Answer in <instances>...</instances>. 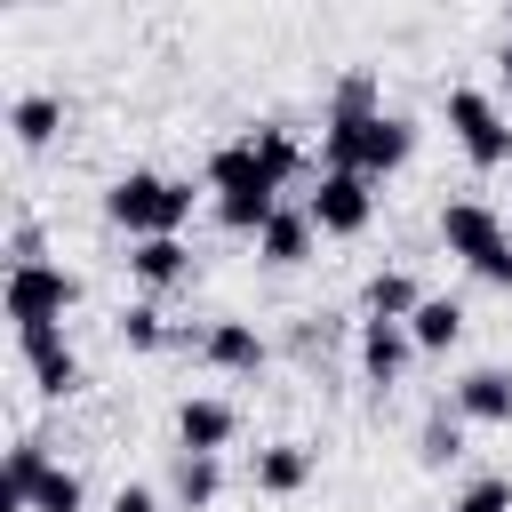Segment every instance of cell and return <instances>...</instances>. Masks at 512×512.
<instances>
[{"instance_id": "6da1fadb", "label": "cell", "mask_w": 512, "mask_h": 512, "mask_svg": "<svg viewBox=\"0 0 512 512\" xmlns=\"http://www.w3.org/2000/svg\"><path fill=\"white\" fill-rule=\"evenodd\" d=\"M208 200H216V224H224V232H248V240L288 208V200H280V176L256 160L248 136H232V144L208 152Z\"/></svg>"}, {"instance_id": "7a4b0ae2", "label": "cell", "mask_w": 512, "mask_h": 512, "mask_svg": "<svg viewBox=\"0 0 512 512\" xmlns=\"http://www.w3.org/2000/svg\"><path fill=\"white\" fill-rule=\"evenodd\" d=\"M416 160V128L400 112H368V120H320V168H344V176H400Z\"/></svg>"}, {"instance_id": "3957f363", "label": "cell", "mask_w": 512, "mask_h": 512, "mask_svg": "<svg viewBox=\"0 0 512 512\" xmlns=\"http://www.w3.org/2000/svg\"><path fill=\"white\" fill-rule=\"evenodd\" d=\"M104 216H112L128 240H184V224H192V184H184V176H160V168H128V176H112Z\"/></svg>"}, {"instance_id": "277c9868", "label": "cell", "mask_w": 512, "mask_h": 512, "mask_svg": "<svg viewBox=\"0 0 512 512\" xmlns=\"http://www.w3.org/2000/svg\"><path fill=\"white\" fill-rule=\"evenodd\" d=\"M440 112H448V136L464 144L472 168H512V120L496 112V96H480V88H448Z\"/></svg>"}, {"instance_id": "5b68a950", "label": "cell", "mask_w": 512, "mask_h": 512, "mask_svg": "<svg viewBox=\"0 0 512 512\" xmlns=\"http://www.w3.org/2000/svg\"><path fill=\"white\" fill-rule=\"evenodd\" d=\"M304 216H312L320 240H360L376 224V184L368 176H344V168H320V192L304 200Z\"/></svg>"}, {"instance_id": "8992f818", "label": "cell", "mask_w": 512, "mask_h": 512, "mask_svg": "<svg viewBox=\"0 0 512 512\" xmlns=\"http://www.w3.org/2000/svg\"><path fill=\"white\" fill-rule=\"evenodd\" d=\"M80 304V280L64 264H24L8 272V320L16 328H64V312Z\"/></svg>"}, {"instance_id": "52a82bcc", "label": "cell", "mask_w": 512, "mask_h": 512, "mask_svg": "<svg viewBox=\"0 0 512 512\" xmlns=\"http://www.w3.org/2000/svg\"><path fill=\"white\" fill-rule=\"evenodd\" d=\"M16 352H24L40 400H72V392H80V352H72L64 328H16Z\"/></svg>"}, {"instance_id": "ba28073f", "label": "cell", "mask_w": 512, "mask_h": 512, "mask_svg": "<svg viewBox=\"0 0 512 512\" xmlns=\"http://www.w3.org/2000/svg\"><path fill=\"white\" fill-rule=\"evenodd\" d=\"M440 240H448V256H464V272H472L488 248L512 240V224H504L488 200H448V208H440Z\"/></svg>"}, {"instance_id": "9c48e42d", "label": "cell", "mask_w": 512, "mask_h": 512, "mask_svg": "<svg viewBox=\"0 0 512 512\" xmlns=\"http://www.w3.org/2000/svg\"><path fill=\"white\" fill-rule=\"evenodd\" d=\"M232 432H240V408L216 400V392H192V400L176 408V448H192V456H224Z\"/></svg>"}, {"instance_id": "30bf717a", "label": "cell", "mask_w": 512, "mask_h": 512, "mask_svg": "<svg viewBox=\"0 0 512 512\" xmlns=\"http://www.w3.org/2000/svg\"><path fill=\"white\" fill-rule=\"evenodd\" d=\"M408 360H416L408 320H360V376H368V384H400Z\"/></svg>"}, {"instance_id": "8fae6325", "label": "cell", "mask_w": 512, "mask_h": 512, "mask_svg": "<svg viewBox=\"0 0 512 512\" xmlns=\"http://www.w3.org/2000/svg\"><path fill=\"white\" fill-rule=\"evenodd\" d=\"M448 408L464 424H512V368H464L456 392H448Z\"/></svg>"}, {"instance_id": "7c38bea8", "label": "cell", "mask_w": 512, "mask_h": 512, "mask_svg": "<svg viewBox=\"0 0 512 512\" xmlns=\"http://www.w3.org/2000/svg\"><path fill=\"white\" fill-rule=\"evenodd\" d=\"M200 360L224 368V376H256V368H264V336H256V320H208V328H200Z\"/></svg>"}, {"instance_id": "4fadbf2b", "label": "cell", "mask_w": 512, "mask_h": 512, "mask_svg": "<svg viewBox=\"0 0 512 512\" xmlns=\"http://www.w3.org/2000/svg\"><path fill=\"white\" fill-rule=\"evenodd\" d=\"M128 280L136 288H176V280H192V248L184 240H128Z\"/></svg>"}, {"instance_id": "5bb4252c", "label": "cell", "mask_w": 512, "mask_h": 512, "mask_svg": "<svg viewBox=\"0 0 512 512\" xmlns=\"http://www.w3.org/2000/svg\"><path fill=\"white\" fill-rule=\"evenodd\" d=\"M256 496H296L304 480H312V448L304 440H272V448H256Z\"/></svg>"}, {"instance_id": "9a60e30c", "label": "cell", "mask_w": 512, "mask_h": 512, "mask_svg": "<svg viewBox=\"0 0 512 512\" xmlns=\"http://www.w3.org/2000/svg\"><path fill=\"white\" fill-rule=\"evenodd\" d=\"M56 128H64V96H48V88H24V96L8 104V136H16L24 152L56 144Z\"/></svg>"}, {"instance_id": "2e32d148", "label": "cell", "mask_w": 512, "mask_h": 512, "mask_svg": "<svg viewBox=\"0 0 512 512\" xmlns=\"http://www.w3.org/2000/svg\"><path fill=\"white\" fill-rule=\"evenodd\" d=\"M312 240H320V232H312V216H304V208H280V216L256 232V256L288 272V264H304V256H312Z\"/></svg>"}, {"instance_id": "e0dca14e", "label": "cell", "mask_w": 512, "mask_h": 512, "mask_svg": "<svg viewBox=\"0 0 512 512\" xmlns=\"http://www.w3.org/2000/svg\"><path fill=\"white\" fill-rule=\"evenodd\" d=\"M40 472H48V440H16L8 448V480H0V512H32V488H40Z\"/></svg>"}, {"instance_id": "ac0fdd59", "label": "cell", "mask_w": 512, "mask_h": 512, "mask_svg": "<svg viewBox=\"0 0 512 512\" xmlns=\"http://www.w3.org/2000/svg\"><path fill=\"white\" fill-rule=\"evenodd\" d=\"M416 304H424V288L408 272H368V288H360V312L368 320H416Z\"/></svg>"}, {"instance_id": "d6986e66", "label": "cell", "mask_w": 512, "mask_h": 512, "mask_svg": "<svg viewBox=\"0 0 512 512\" xmlns=\"http://www.w3.org/2000/svg\"><path fill=\"white\" fill-rule=\"evenodd\" d=\"M168 488H176V504H184V512H208V504L224 496V464H216V456L176 448V480H168Z\"/></svg>"}, {"instance_id": "ffe728a7", "label": "cell", "mask_w": 512, "mask_h": 512, "mask_svg": "<svg viewBox=\"0 0 512 512\" xmlns=\"http://www.w3.org/2000/svg\"><path fill=\"white\" fill-rule=\"evenodd\" d=\"M248 144H256V160H264L280 184H296V176H304V144H296V128H288V120H256V128H248Z\"/></svg>"}, {"instance_id": "44dd1931", "label": "cell", "mask_w": 512, "mask_h": 512, "mask_svg": "<svg viewBox=\"0 0 512 512\" xmlns=\"http://www.w3.org/2000/svg\"><path fill=\"white\" fill-rule=\"evenodd\" d=\"M408 336H416V352H448V344L464 336V304H456V296H424L416 320H408Z\"/></svg>"}, {"instance_id": "7402d4cb", "label": "cell", "mask_w": 512, "mask_h": 512, "mask_svg": "<svg viewBox=\"0 0 512 512\" xmlns=\"http://www.w3.org/2000/svg\"><path fill=\"white\" fill-rule=\"evenodd\" d=\"M456 456H464V416H456V408H432L424 432H416V464L440 472V464H456Z\"/></svg>"}, {"instance_id": "603a6c76", "label": "cell", "mask_w": 512, "mask_h": 512, "mask_svg": "<svg viewBox=\"0 0 512 512\" xmlns=\"http://www.w3.org/2000/svg\"><path fill=\"white\" fill-rule=\"evenodd\" d=\"M368 112H384V96H376V72L352 64V72L336 80V96H328V120H368Z\"/></svg>"}, {"instance_id": "cb8c5ba5", "label": "cell", "mask_w": 512, "mask_h": 512, "mask_svg": "<svg viewBox=\"0 0 512 512\" xmlns=\"http://www.w3.org/2000/svg\"><path fill=\"white\" fill-rule=\"evenodd\" d=\"M80 504H88L80 472H72V464H48V472H40V488H32V512H80Z\"/></svg>"}, {"instance_id": "d4e9b609", "label": "cell", "mask_w": 512, "mask_h": 512, "mask_svg": "<svg viewBox=\"0 0 512 512\" xmlns=\"http://www.w3.org/2000/svg\"><path fill=\"white\" fill-rule=\"evenodd\" d=\"M120 344H128V352H160V344H168V312H160V304H128V312H120Z\"/></svg>"}, {"instance_id": "484cf974", "label": "cell", "mask_w": 512, "mask_h": 512, "mask_svg": "<svg viewBox=\"0 0 512 512\" xmlns=\"http://www.w3.org/2000/svg\"><path fill=\"white\" fill-rule=\"evenodd\" d=\"M448 512H512V480H472Z\"/></svg>"}, {"instance_id": "4316f807", "label": "cell", "mask_w": 512, "mask_h": 512, "mask_svg": "<svg viewBox=\"0 0 512 512\" xmlns=\"http://www.w3.org/2000/svg\"><path fill=\"white\" fill-rule=\"evenodd\" d=\"M24 264H48V240H40V224H32V216L8 232V272H24Z\"/></svg>"}, {"instance_id": "83f0119b", "label": "cell", "mask_w": 512, "mask_h": 512, "mask_svg": "<svg viewBox=\"0 0 512 512\" xmlns=\"http://www.w3.org/2000/svg\"><path fill=\"white\" fill-rule=\"evenodd\" d=\"M104 512H160V496H152V488H144V480H120V488H112V504H104Z\"/></svg>"}, {"instance_id": "f1b7e54d", "label": "cell", "mask_w": 512, "mask_h": 512, "mask_svg": "<svg viewBox=\"0 0 512 512\" xmlns=\"http://www.w3.org/2000/svg\"><path fill=\"white\" fill-rule=\"evenodd\" d=\"M496 64H504V80H512V40H504V56H496Z\"/></svg>"}, {"instance_id": "f546056e", "label": "cell", "mask_w": 512, "mask_h": 512, "mask_svg": "<svg viewBox=\"0 0 512 512\" xmlns=\"http://www.w3.org/2000/svg\"><path fill=\"white\" fill-rule=\"evenodd\" d=\"M504 40H512V16H504Z\"/></svg>"}]
</instances>
